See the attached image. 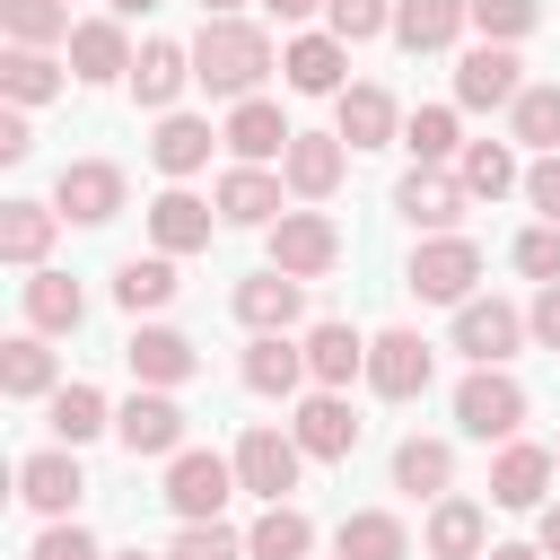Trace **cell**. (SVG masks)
<instances>
[{
	"label": "cell",
	"mask_w": 560,
	"mask_h": 560,
	"mask_svg": "<svg viewBox=\"0 0 560 560\" xmlns=\"http://www.w3.org/2000/svg\"><path fill=\"white\" fill-rule=\"evenodd\" d=\"M446 481H455V446H446V438H402V446H394V490L438 499Z\"/></svg>",
	"instance_id": "1f68e13d"
},
{
	"label": "cell",
	"mask_w": 560,
	"mask_h": 560,
	"mask_svg": "<svg viewBox=\"0 0 560 560\" xmlns=\"http://www.w3.org/2000/svg\"><path fill=\"white\" fill-rule=\"evenodd\" d=\"M508 122H516V140H525V149L560 158V88H525V96L508 105Z\"/></svg>",
	"instance_id": "b9f144b4"
},
{
	"label": "cell",
	"mask_w": 560,
	"mask_h": 560,
	"mask_svg": "<svg viewBox=\"0 0 560 560\" xmlns=\"http://www.w3.org/2000/svg\"><path fill=\"white\" fill-rule=\"evenodd\" d=\"M52 210L79 219V228H105V219L122 210V166H114V158H70V166L52 175Z\"/></svg>",
	"instance_id": "8992f818"
},
{
	"label": "cell",
	"mask_w": 560,
	"mask_h": 560,
	"mask_svg": "<svg viewBox=\"0 0 560 560\" xmlns=\"http://www.w3.org/2000/svg\"><path fill=\"white\" fill-rule=\"evenodd\" d=\"M551 464H560V446H551Z\"/></svg>",
	"instance_id": "91938a15"
},
{
	"label": "cell",
	"mask_w": 560,
	"mask_h": 560,
	"mask_svg": "<svg viewBox=\"0 0 560 560\" xmlns=\"http://www.w3.org/2000/svg\"><path fill=\"white\" fill-rule=\"evenodd\" d=\"M96 429H114L105 394H96V385H61V394H52V438H61V446H88Z\"/></svg>",
	"instance_id": "f35d334b"
},
{
	"label": "cell",
	"mask_w": 560,
	"mask_h": 560,
	"mask_svg": "<svg viewBox=\"0 0 560 560\" xmlns=\"http://www.w3.org/2000/svg\"><path fill=\"white\" fill-rule=\"evenodd\" d=\"M26 149H35V131H26V105H9V114H0V158L18 166Z\"/></svg>",
	"instance_id": "816d5d0a"
},
{
	"label": "cell",
	"mask_w": 560,
	"mask_h": 560,
	"mask_svg": "<svg viewBox=\"0 0 560 560\" xmlns=\"http://www.w3.org/2000/svg\"><path fill=\"white\" fill-rule=\"evenodd\" d=\"M184 88H192V44H149V52L131 61V96H140L149 114H166Z\"/></svg>",
	"instance_id": "d4e9b609"
},
{
	"label": "cell",
	"mask_w": 560,
	"mask_h": 560,
	"mask_svg": "<svg viewBox=\"0 0 560 560\" xmlns=\"http://www.w3.org/2000/svg\"><path fill=\"white\" fill-rule=\"evenodd\" d=\"M306 551H315V525H306L289 499H280V508H262V516H254V534H245V560H306Z\"/></svg>",
	"instance_id": "836d02e7"
},
{
	"label": "cell",
	"mask_w": 560,
	"mask_h": 560,
	"mask_svg": "<svg viewBox=\"0 0 560 560\" xmlns=\"http://www.w3.org/2000/svg\"><path fill=\"white\" fill-rule=\"evenodd\" d=\"M210 122H192V114H158V140H149V158H158V175H192V166H210Z\"/></svg>",
	"instance_id": "d6a6232c"
},
{
	"label": "cell",
	"mask_w": 560,
	"mask_h": 560,
	"mask_svg": "<svg viewBox=\"0 0 560 560\" xmlns=\"http://www.w3.org/2000/svg\"><path fill=\"white\" fill-rule=\"evenodd\" d=\"M18 499H26L35 516H70V508L88 499V472H79V455H70V446H44V455H26V464H18Z\"/></svg>",
	"instance_id": "8fae6325"
},
{
	"label": "cell",
	"mask_w": 560,
	"mask_h": 560,
	"mask_svg": "<svg viewBox=\"0 0 560 560\" xmlns=\"http://www.w3.org/2000/svg\"><path fill=\"white\" fill-rule=\"evenodd\" d=\"M525 201L560 228V158H534V166H525Z\"/></svg>",
	"instance_id": "681fc988"
},
{
	"label": "cell",
	"mask_w": 560,
	"mask_h": 560,
	"mask_svg": "<svg viewBox=\"0 0 560 560\" xmlns=\"http://www.w3.org/2000/svg\"><path fill=\"white\" fill-rule=\"evenodd\" d=\"M70 79H88V88H105V79H131L122 18H79V26H70Z\"/></svg>",
	"instance_id": "9a60e30c"
},
{
	"label": "cell",
	"mask_w": 560,
	"mask_h": 560,
	"mask_svg": "<svg viewBox=\"0 0 560 560\" xmlns=\"http://www.w3.org/2000/svg\"><path fill=\"white\" fill-rule=\"evenodd\" d=\"M341 262V228L324 219V210H289L280 228H271V271H289V280H324Z\"/></svg>",
	"instance_id": "52a82bcc"
},
{
	"label": "cell",
	"mask_w": 560,
	"mask_h": 560,
	"mask_svg": "<svg viewBox=\"0 0 560 560\" xmlns=\"http://www.w3.org/2000/svg\"><path fill=\"white\" fill-rule=\"evenodd\" d=\"M0 394H18V402L61 394V385H52V350H44V332H18V341L0 350Z\"/></svg>",
	"instance_id": "e575fe53"
},
{
	"label": "cell",
	"mask_w": 560,
	"mask_h": 560,
	"mask_svg": "<svg viewBox=\"0 0 560 560\" xmlns=\"http://www.w3.org/2000/svg\"><path fill=\"white\" fill-rule=\"evenodd\" d=\"M61 9H70V0H61Z\"/></svg>",
	"instance_id": "94428289"
},
{
	"label": "cell",
	"mask_w": 560,
	"mask_h": 560,
	"mask_svg": "<svg viewBox=\"0 0 560 560\" xmlns=\"http://www.w3.org/2000/svg\"><path fill=\"white\" fill-rule=\"evenodd\" d=\"M201 9H210V18H236V0H201Z\"/></svg>",
	"instance_id": "6f0895ef"
},
{
	"label": "cell",
	"mask_w": 560,
	"mask_h": 560,
	"mask_svg": "<svg viewBox=\"0 0 560 560\" xmlns=\"http://www.w3.org/2000/svg\"><path fill=\"white\" fill-rule=\"evenodd\" d=\"M525 332H534L542 350H560V280H551V289H534V306H525Z\"/></svg>",
	"instance_id": "f907efd6"
},
{
	"label": "cell",
	"mask_w": 560,
	"mask_h": 560,
	"mask_svg": "<svg viewBox=\"0 0 560 560\" xmlns=\"http://www.w3.org/2000/svg\"><path fill=\"white\" fill-rule=\"evenodd\" d=\"M464 26H472L464 0H394V44L402 52H446Z\"/></svg>",
	"instance_id": "603a6c76"
},
{
	"label": "cell",
	"mask_w": 560,
	"mask_h": 560,
	"mask_svg": "<svg viewBox=\"0 0 560 560\" xmlns=\"http://www.w3.org/2000/svg\"><path fill=\"white\" fill-rule=\"evenodd\" d=\"M289 438H298L306 455L341 464V455L359 446V420H350V402H341V394H306V402H298V420H289Z\"/></svg>",
	"instance_id": "d6986e66"
},
{
	"label": "cell",
	"mask_w": 560,
	"mask_h": 560,
	"mask_svg": "<svg viewBox=\"0 0 560 560\" xmlns=\"http://www.w3.org/2000/svg\"><path fill=\"white\" fill-rule=\"evenodd\" d=\"M481 508L472 499H438V516H429V551L438 560H481Z\"/></svg>",
	"instance_id": "74e56055"
},
{
	"label": "cell",
	"mask_w": 560,
	"mask_h": 560,
	"mask_svg": "<svg viewBox=\"0 0 560 560\" xmlns=\"http://www.w3.org/2000/svg\"><path fill=\"white\" fill-rule=\"evenodd\" d=\"M516 271H525V280H542V289L560 280V228H551V219L516 236Z\"/></svg>",
	"instance_id": "7dc6e473"
},
{
	"label": "cell",
	"mask_w": 560,
	"mask_h": 560,
	"mask_svg": "<svg viewBox=\"0 0 560 560\" xmlns=\"http://www.w3.org/2000/svg\"><path fill=\"white\" fill-rule=\"evenodd\" d=\"M114 560H149V551H114Z\"/></svg>",
	"instance_id": "680465c9"
},
{
	"label": "cell",
	"mask_w": 560,
	"mask_h": 560,
	"mask_svg": "<svg viewBox=\"0 0 560 560\" xmlns=\"http://www.w3.org/2000/svg\"><path fill=\"white\" fill-rule=\"evenodd\" d=\"M105 9H114V18H149L158 0H105Z\"/></svg>",
	"instance_id": "9f6ffc18"
},
{
	"label": "cell",
	"mask_w": 560,
	"mask_h": 560,
	"mask_svg": "<svg viewBox=\"0 0 560 560\" xmlns=\"http://www.w3.org/2000/svg\"><path fill=\"white\" fill-rule=\"evenodd\" d=\"M516 341H525V315H516L508 298H464V306H455V350H464L472 368H508Z\"/></svg>",
	"instance_id": "ba28073f"
},
{
	"label": "cell",
	"mask_w": 560,
	"mask_h": 560,
	"mask_svg": "<svg viewBox=\"0 0 560 560\" xmlns=\"http://www.w3.org/2000/svg\"><path fill=\"white\" fill-rule=\"evenodd\" d=\"M122 359H131V376H140L149 394H166V385H184V376L201 368V350H192L175 324H140V332L122 341Z\"/></svg>",
	"instance_id": "7c38bea8"
},
{
	"label": "cell",
	"mask_w": 560,
	"mask_h": 560,
	"mask_svg": "<svg viewBox=\"0 0 560 560\" xmlns=\"http://www.w3.org/2000/svg\"><path fill=\"white\" fill-rule=\"evenodd\" d=\"M271 18H315V9H332V0H262Z\"/></svg>",
	"instance_id": "f5cc1de1"
},
{
	"label": "cell",
	"mask_w": 560,
	"mask_h": 560,
	"mask_svg": "<svg viewBox=\"0 0 560 560\" xmlns=\"http://www.w3.org/2000/svg\"><path fill=\"white\" fill-rule=\"evenodd\" d=\"M402 280H411V298H429V306H464L472 280H481V245H472V236H429Z\"/></svg>",
	"instance_id": "277c9868"
},
{
	"label": "cell",
	"mask_w": 560,
	"mask_h": 560,
	"mask_svg": "<svg viewBox=\"0 0 560 560\" xmlns=\"http://www.w3.org/2000/svg\"><path fill=\"white\" fill-rule=\"evenodd\" d=\"M0 88H9V105H44V96H61V61H52V52H35V44H9Z\"/></svg>",
	"instance_id": "d590c367"
},
{
	"label": "cell",
	"mask_w": 560,
	"mask_h": 560,
	"mask_svg": "<svg viewBox=\"0 0 560 560\" xmlns=\"http://www.w3.org/2000/svg\"><path fill=\"white\" fill-rule=\"evenodd\" d=\"M455 429L481 438V446H490V438L508 446V438L525 429V385H516L508 368H472V376L455 385Z\"/></svg>",
	"instance_id": "7a4b0ae2"
},
{
	"label": "cell",
	"mask_w": 560,
	"mask_h": 560,
	"mask_svg": "<svg viewBox=\"0 0 560 560\" xmlns=\"http://www.w3.org/2000/svg\"><path fill=\"white\" fill-rule=\"evenodd\" d=\"M551 446H525V438H508L499 446V464H490V499L499 508H542V490H551Z\"/></svg>",
	"instance_id": "e0dca14e"
},
{
	"label": "cell",
	"mask_w": 560,
	"mask_h": 560,
	"mask_svg": "<svg viewBox=\"0 0 560 560\" xmlns=\"http://www.w3.org/2000/svg\"><path fill=\"white\" fill-rule=\"evenodd\" d=\"M228 490H245V481H236V455H201V446H184V455L166 464V508H175L184 525H219Z\"/></svg>",
	"instance_id": "3957f363"
},
{
	"label": "cell",
	"mask_w": 560,
	"mask_h": 560,
	"mask_svg": "<svg viewBox=\"0 0 560 560\" xmlns=\"http://www.w3.org/2000/svg\"><path fill=\"white\" fill-rule=\"evenodd\" d=\"M114 438H122V455H184V402L175 394H131L114 411Z\"/></svg>",
	"instance_id": "30bf717a"
},
{
	"label": "cell",
	"mask_w": 560,
	"mask_h": 560,
	"mask_svg": "<svg viewBox=\"0 0 560 560\" xmlns=\"http://www.w3.org/2000/svg\"><path fill=\"white\" fill-rule=\"evenodd\" d=\"M464 175H438V166H411L402 184H394V210L411 219V228H429V236H455V219H464Z\"/></svg>",
	"instance_id": "9c48e42d"
},
{
	"label": "cell",
	"mask_w": 560,
	"mask_h": 560,
	"mask_svg": "<svg viewBox=\"0 0 560 560\" xmlns=\"http://www.w3.org/2000/svg\"><path fill=\"white\" fill-rule=\"evenodd\" d=\"M114 298H122L131 315L166 306V298H175V254H131V262L114 271Z\"/></svg>",
	"instance_id": "8d00e7d4"
},
{
	"label": "cell",
	"mask_w": 560,
	"mask_h": 560,
	"mask_svg": "<svg viewBox=\"0 0 560 560\" xmlns=\"http://www.w3.org/2000/svg\"><path fill=\"white\" fill-rule=\"evenodd\" d=\"M464 18L490 35V44H516V35H534V18H542V0H464Z\"/></svg>",
	"instance_id": "ee69618b"
},
{
	"label": "cell",
	"mask_w": 560,
	"mask_h": 560,
	"mask_svg": "<svg viewBox=\"0 0 560 560\" xmlns=\"http://www.w3.org/2000/svg\"><path fill=\"white\" fill-rule=\"evenodd\" d=\"M0 26H9V44H70V9L61 0H0Z\"/></svg>",
	"instance_id": "ab89813d"
},
{
	"label": "cell",
	"mask_w": 560,
	"mask_h": 560,
	"mask_svg": "<svg viewBox=\"0 0 560 560\" xmlns=\"http://www.w3.org/2000/svg\"><path fill=\"white\" fill-rule=\"evenodd\" d=\"M219 140H228V149H236L245 166H262V158H289V140H298V131H289V114H280V105L245 96V105L228 114V131H219Z\"/></svg>",
	"instance_id": "ffe728a7"
},
{
	"label": "cell",
	"mask_w": 560,
	"mask_h": 560,
	"mask_svg": "<svg viewBox=\"0 0 560 560\" xmlns=\"http://www.w3.org/2000/svg\"><path fill=\"white\" fill-rule=\"evenodd\" d=\"M219 219H228V228H280V219H289V210H280V175H262V166L219 175Z\"/></svg>",
	"instance_id": "44dd1931"
},
{
	"label": "cell",
	"mask_w": 560,
	"mask_h": 560,
	"mask_svg": "<svg viewBox=\"0 0 560 560\" xmlns=\"http://www.w3.org/2000/svg\"><path fill=\"white\" fill-rule=\"evenodd\" d=\"M166 560H245V534H228V525H184V534L166 542Z\"/></svg>",
	"instance_id": "bcb514c9"
},
{
	"label": "cell",
	"mask_w": 560,
	"mask_h": 560,
	"mask_svg": "<svg viewBox=\"0 0 560 560\" xmlns=\"http://www.w3.org/2000/svg\"><path fill=\"white\" fill-rule=\"evenodd\" d=\"M368 385H376L385 402L429 394V341H420V332H376V341H368Z\"/></svg>",
	"instance_id": "4fadbf2b"
},
{
	"label": "cell",
	"mask_w": 560,
	"mask_h": 560,
	"mask_svg": "<svg viewBox=\"0 0 560 560\" xmlns=\"http://www.w3.org/2000/svg\"><path fill=\"white\" fill-rule=\"evenodd\" d=\"M298 464H306V446H298L289 429H245V438H236V481H245L262 508H280V499L298 490Z\"/></svg>",
	"instance_id": "5b68a950"
},
{
	"label": "cell",
	"mask_w": 560,
	"mask_h": 560,
	"mask_svg": "<svg viewBox=\"0 0 560 560\" xmlns=\"http://www.w3.org/2000/svg\"><path fill=\"white\" fill-rule=\"evenodd\" d=\"M79 315H88V289L70 271H35L26 280V324L35 332H79Z\"/></svg>",
	"instance_id": "f546056e"
},
{
	"label": "cell",
	"mask_w": 560,
	"mask_h": 560,
	"mask_svg": "<svg viewBox=\"0 0 560 560\" xmlns=\"http://www.w3.org/2000/svg\"><path fill=\"white\" fill-rule=\"evenodd\" d=\"M306 376H315L324 394H341L350 376H368V341H359L350 324H315V332H306Z\"/></svg>",
	"instance_id": "4316f807"
},
{
	"label": "cell",
	"mask_w": 560,
	"mask_h": 560,
	"mask_svg": "<svg viewBox=\"0 0 560 560\" xmlns=\"http://www.w3.org/2000/svg\"><path fill=\"white\" fill-rule=\"evenodd\" d=\"M455 175H464V192H472V201H499V192L516 184V158H508V140H472Z\"/></svg>",
	"instance_id": "7bdbcfd3"
},
{
	"label": "cell",
	"mask_w": 560,
	"mask_h": 560,
	"mask_svg": "<svg viewBox=\"0 0 560 560\" xmlns=\"http://www.w3.org/2000/svg\"><path fill=\"white\" fill-rule=\"evenodd\" d=\"M280 184H289L298 201H324V192L341 184V131H298L289 158H280Z\"/></svg>",
	"instance_id": "ac0fdd59"
},
{
	"label": "cell",
	"mask_w": 560,
	"mask_h": 560,
	"mask_svg": "<svg viewBox=\"0 0 560 560\" xmlns=\"http://www.w3.org/2000/svg\"><path fill=\"white\" fill-rule=\"evenodd\" d=\"M490 560H542V542H499Z\"/></svg>",
	"instance_id": "11a10c76"
},
{
	"label": "cell",
	"mask_w": 560,
	"mask_h": 560,
	"mask_svg": "<svg viewBox=\"0 0 560 560\" xmlns=\"http://www.w3.org/2000/svg\"><path fill=\"white\" fill-rule=\"evenodd\" d=\"M341 61H350L341 35H298V44L280 52V70H289L298 96H341Z\"/></svg>",
	"instance_id": "cb8c5ba5"
},
{
	"label": "cell",
	"mask_w": 560,
	"mask_h": 560,
	"mask_svg": "<svg viewBox=\"0 0 560 560\" xmlns=\"http://www.w3.org/2000/svg\"><path fill=\"white\" fill-rule=\"evenodd\" d=\"M52 228H61V210H52V201H9V210H0V262H18V271H44V245H52Z\"/></svg>",
	"instance_id": "484cf974"
},
{
	"label": "cell",
	"mask_w": 560,
	"mask_h": 560,
	"mask_svg": "<svg viewBox=\"0 0 560 560\" xmlns=\"http://www.w3.org/2000/svg\"><path fill=\"white\" fill-rule=\"evenodd\" d=\"M26 560H105V551H96V534H88V525H44Z\"/></svg>",
	"instance_id": "c3c4849f"
},
{
	"label": "cell",
	"mask_w": 560,
	"mask_h": 560,
	"mask_svg": "<svg viewBox=\"0 0 560 560\" xmlns=\"http://www.w3.org/2000/svg\"><path fill=\"white\" fill-rule=\"evenodd\" d=\"M262 70H271V35L262 26H245V18H210L201 26V44H192V79L210 88V96H254L262 88Z\"/></svg>",
	"instance_id": "6da1fadb"
},
{
	"label": "cell",
	"mask_w": 560,
	"mask_h": 560,
	"mask_svg": "<svg viewBox=\"0 0 560 560\" xmlns=\"http://www.w3.org/2000/svg\"><path fill=\"white\" fill-rule=\"evenodd\" d=\"M298 376H306V341H289V332H254V350H245V385H254V394H298Z\"/></svg>",
	"instance_id": "4dcf8cb0"
},
{
	"label": "cell",
	"mask_w": 560,
	"mask_h": 560,
	"mask_svg": "<svg viewBox=\"0 0 560 560\" xmlns=\"http://www.w3.org/2000/svg\"><path fill=\"white\" fill-rule=\"evenodd\" d=\"M324 18H332V35H341V44H368V35H385V26H394V0H332Z\"/></svg>",
	"instance_id": "f6af8a7d"
},
{
	"label": "cell",
	"mask_w": 560,
	"mask_h": 560,
	"mask_svg": "<svg viewBox=\"0 0 560 560\" xmlns=\"http://www.w3.org/2000/svg\"><path fill=\"white\" fill-rule=\"evenodd\" d=\"M542 560H560V508H542Z\"/></svg>",
	"instance_id": "db71d44e"
},
{
	"label": "cell",
	"mask_w": 560,
	"mask_h": 560,
	"mask_svg": "<svg viewBox=\"0 0 560 560\" xmlns=\"http://www.w3.org/2000/svg\"><path fill=\"white\" fill-rule=\"evenodd\" d=\"M210 228H219V210H210L201 192H184V184L149 201V236H158V254H201Z\"/></svg>",
	"instance_id": "2e32d148"
},
{
	"label": "cell",
	"mask_w": 560,
	"mask_h": 560,
	"mask_svg": "<svg viewBox=\"0 0 560 560\" xmlns=\"http://www.w3.org/2000/svg\"><path fill=\"white\" fill-rule=\"evenodd\" d=\"M516 70H525V61H516L508 44H472V52L455 61V105H516V96H525Z\"/></svg>",
	"instance_id": "5bb4252c"
},
{
	"label": "cell",
	"mask_w": 560,
	"mask_h": 560,
	"mask_svg": "<svg viewBox=\"0 0 560 560\" xmlns=\"http://www.w3.org/2000/svg\"><path fill=\"white\" fill-rule=\"evenodd\" d=\"M402 149H411L420 166H438V158H464V131H455V105H420V114L402 122Z\"/></svg>",
	"instance_id": "60d3db41"
},
{
	"label": "cell",
	"mask_w": 560,
	"mask_h": 560,
	"mask_svg": "<svg viewBox=\"0 0 560 560\" xmlns=\"http://www.w3.org/2000/svg\"><path fill=\"white\" fill-rule=\"evenodd\" d=\"M341 149H385L394 131H402V114H394V96L385 88H341Z\"/></svg>",
	"instance_id": "83f0119b"
},
{
	"label": "cell",
	"mask_w": 560,
	"mask_h": 560,
	"mask_svg": "<svg viewBox=\"0 0 560 560\" xmlns=\"http://www.w3.org/2000/svg\"><path fill=\"white\" fill-rule=\"evenodd\" d=\"M332 551H341V560H411V534H402V516H385V508H359V516H341Z\"/></svg>",
	"instance_id": "f1b7e54d"
},
{
	"label": "cell",
	"mask_w": 560,
	"mask_h": 560,
	"mask_svg": "<svg viewBox=\"0 0 560 560\" xmlns=\"http://www.w3.org/2000/svg\"><path fill=\"white\" fill-rule=\"evenodd\" d=\"M298 306H306V280H289V271H254V280H236V315H245L254 332H289Z\"/></svg>",
	"instance_id": "7402d4cb"
}]
</instances>
